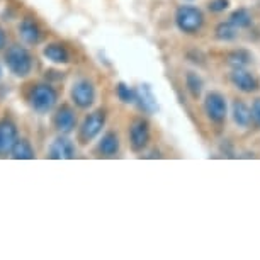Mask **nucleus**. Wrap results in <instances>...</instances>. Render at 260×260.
Returning <instances> with one entry per match:
<instances>
[{
    "label": "nucleus",
    "mask_w": 260,
    "mask_h": 260,
    "mask_svg": "<svg viewBox=\"0 0 260 260\" xmlns=\"http://www.w3.org/2000/svg\"><path fill=\"white\" fill-rule=\"evenodd\" d=\"M204 111L213 122H223L226 119V99L219 92H209L204 99Z\"/></svg>",
    "instance_id": "6"
},
{
    "label": "nucleus",
    "mask_w": 260,
    "mask_h": 260,
    "mask_svg": "<svg viewBox=\"0 0 260 260\" xmlns=\"http://www.w3.org/2000/svg\"><path fill=\"white\" fill-rule=\"evenodd\" d=\"M136 101H138L140 107L143 109L145 112H148V114H151V112L156 111V99L153 95V92H151L150 85L148 83H143V85H140L138 89H136Z\"/></svg>",
    "instance_id": "15"
},
{
    "label": "nucleus",
    "mask_w": 260,
    "mask_h": 260,
    "mask_svg": "<svg viewBox=\"0 0 260 260\" xmlns=\"http://www.w3.org/2000/svg\"><path fill=\"white\" fill-rule=\"evenodd\" d=\"M175 24L185 34H196L204 24V14L194 6H180L175 12Z\"/></svg>",
    "instance_id": "3"
},
{
    "label": "nucleus",
    "mask_w": 260,
    "mask_h": 260,
    "mask_svg": "<svg viewBox=\"0 0 260 260\" xmlns=\"http://www.w3.org/2000/svg\"><path fill=\"white\" fill-rule=\"evenodd\" d=\"M27 101L34 112H38V114H48V112L55 109L58 102V92L51 85H48V83H38L29 92Z\"/></svg>",
    "instance_id": "2"
},
{
    "label": "nucleus",
    "mask_w": 260,
    "mask_h": 260,
    "mask_svg": "<svg viewBox=\"0 0 260 260\" xmlns=\"http://www.w3.org/2000/svg\"><path fill=\"white\" fill-rule=\"evenodd\" d=\"M119 136L114 131H109L101 138L99 145H97V153L101 156H106V158H111V156H116L119 153Z\"/></svg>",
    "instance_id": "13"
},
{
    "label": "nucleus",
    "mask_w": 260,
    "mask_h": 260,
    "mask_svg": "<svg viewBox=\"0 0 260 260\" xmlns=\"http://www.w3.org/2000/svg\"><path fill=\"white\" fill-rule=\"evenodd\" d=\"M250 61H252V55L245 50H237L228 55V63L233 68H245Z\"/></svg>",
    "instance_id": "20"
},
{
    "label": "nucleus",
    "mask_w": 260,
    "mask_h": 260,
    "mask_svg": "<svg viewBox=\"0 0 260 260\" xmlns=\"http://www.w3.org/2000/svg\"><path fill=\"white\" fill-rule=\"evenodd\" d=\"M73 104L80 109H89L95 102V87L89 78H78L73 82L70 90Z\"/></svg>",
    "instance_id": "5"
},
{
    "label": "nucleus",
    "mask_w": 260,
    "mask_h": 260,
    "mask_svg": "<svg viewBox=\"0 0 260 260\" xmlns=\"http://www.w3.org/2000/svg\"><path fill=\"white\" fill-rule=\"evenodd\" d=\"M214 32H216V38L221 39V41H233V39L237 38L238 29L228 21V22H219L218 26H216Z\"/></svg>",
    "instance_id": "19"
},
{
    "label": "nucleus",
    "mask_w": 260,
    "mask_h": 260,
    "mask_svg": "<svg viewBox=\"0 0 260 260\" xmlns=\"http://www.w3.org/2000/svg\"><path fill=\"white\" fill-rule=\"evenodd\" d=\"M6 45H7V34L2 27H0V51L6 48Z\"/></svg>",
    "instance_id": "25"
},
{
    "label": "nucleus",
    "mask_w": 260,
    "mask_h": 260,
    "mask_svg": "<svg viewBox=\"0 0 260 260\" xmlns=\"http://www.w3.org/2000/svg\"><path fill=\"white\" fill-rule=\"evenodd\" d=\"M150 141V126L145 119H135L129 127V145L133 151H143Z\"/></svg>",
    "instance_id": "8"
},
{
    "label": "nucleus",
    "mask_w": 260,
    "mask_h": 260,
    "mask_svg": "<svg viewBox=\"0 0 260 260\" xmlns=\"http://www.w3.org/2000/svg\"><path fill=\"white\" fill-rule=\"evenodd\" d=\"M17 31H19V38H21L26 45H38V43L41 41V29H39L36 21L31 17L22 19Z\"/></svg>",
    "instance_id": "12"
},
{
    "label": "nucleus",
    "mask_w": 260,
    "mask_h": 260,
    "mask_svg": "<svg viewBox=\"0 0 260 260\" xmlns=\"http://www.w3.org/2000/svg\"><path fill=\"white\" fill-rule=\"evenodd\" d=\"M0 77H2V67H0Z\"/></svg>",
    "instance_id": "26"
},
{
    "label": "nucleus",
    "mask_w": 260,
    "mask_h": 260,
    "mask_svg": "<svg viewBox=\"0 0 260 260\" xmlns=\"http://www.w3.org/2000/svg\"><path fill=\"white\" fill-rule=\"evenodd\" d=\"M116 95H117V99L121 102H124V104H133V102H136V90L131 89L129 85H126L124 82L116 85Z\"/></svg>",
    "instance_id": "22"
},
{
    "label": "nucleus",
    "mask_w": 260,
    "mask_h": 260,
    "mask_svg": "<svg viewBox=\"0 0 260 260\" xmlns=\"http://www.w3.org/2000/svg\"><path fill=\"white\" fill-rule=\"evenodd\" d=\"M233 121L237 122L240 127H248L250 122H252V114H250L248 106L242 101H235L233 102Z\"/></svg>",
    "instance_id": "17"
},
{
    "label": "nucleus",
    "mask_w": 260,
    "mask_h": 260,
    "mask_svg": "<svg viewBox=\"0 0 260 260\" xmlns=\"http://www.w3.org/2000/svg\"><path fill=\"white\" fill-rule=\"evenodd\" d=\"M209 11L211 12H223V11H226V9L230 7V0H211L209 2Z\"/></svg>",
    "instance_id": "23"
},
{
    "label": "nucleus",
    "mask_w": 260,
    "mask_h": 260,
    "mask_svg": "<svg viewBox=\"0 0 260 260\" xmlns=\"http://www.w3.org/2000/svg\"><path fill=\"white\" fill-rule=\"evenodd\" d=\"M230 22L233 24L237 29H245L252 26V14L247 9H237V11L232 12L230 16Z\"/></svg>",
    "instance_id": "18"
},
{
    "label": "nucleus",
    "mask_w": 260,
    "mask_h": 260,
    "mask_svg": "<svg viewBox=\"0 0 260 260\" xmlns=\"http://www.w3.org/2000/svg\"><path fill=\"white\" fill-rule=\"evenodd\" d=\"M43 55L48 61L56 63V65H65L70 61V51L67 50V46H63L61 43H50L45 46Z\"/></svg>",
    "instance_id": "14"
},
{
    "label": "nucleus",
    "mask_w": 260,
    "mask_h": 260,
    "mask_svg": "<svg viewBox=\"0 0 260 260\" xmlns=\"http://www.w3.org/2000/svg\"><path fill=\"white\" fill-rule=\"evenodd\" d=\"M4 61L9 68V72L16 77H27L32 72L34 60L32 55L27 51V48H24L21 45H12L11 48H7L6 55H4Z\"/></svg>",
    "instance_id": "1"
},
{
    "label": "nucleus",
    "mask_w": 260,
    "mask_h": 260,
    "mask_svg": "<svg viewBox=\"0 0 260 260\" xmlns=\"http://www.w3.org/2000/svg\"><path fill=\"white\" fill-rule=\"evenodd\" d=\"M250 114H252V121L260 127V97H258V99H255V101H253L252 111H250Z\"/></svg>",
    "instance_id": "24"
},
{
    "label": "nucleus",
    "mask_w": 260,
    "mask_h": 260,
    "mask_svg": "<svg viewBox=\"0 0 260 260\" xmlns=\"http://www.w3.org/2000/svg\"><path fill=\"white\" fill-rule=\"evenodd\" d=\"M53 126L60 135H70L77 127V112L72 106L63 104L56 109L53 117Z\"/></svg>",
    "instance_id": "7"
},
{
    "label": "nucleus",
    "mask_w": 260,
    "mask_h": 260,
    "mask_svg": "<svg viewBox=\"0 0 260 260\" xmlns=\"http://www.w3.org/2000/svg\"><path fill=\"white\" fill-rule=\"evenodd\" d=\"M11 156L16 160H32L36 158V151H34L31 141L26 138H17L12 146Z\"/></svg>",
    "instance_id": "16"
},
{
    "label": "nucleus",
    "mask_w": 260,
    "mask_h": 260,
    "mask_svg": "<svg viewBox=\"0 0 260 260\" xmlns=\"http://www.w3.org/2000/svg\"><path fill=\"white\" fill-rule=\"evenodd\" d=\"M185 85H187V90L192 94V97H199L203 92V78L196 72H189L185 75Z\"/></svg>",
    "instance_id": "21"
},
{
    "label": "nucleus",
    "mask_w": 260,
    "mask_h": 260,
    "mask_svg": "<svg viewBox=\"0 0 260 260\" xmlns=\"http://www.w3.org/2000/svg\"><path fill=\"white\" fill-rule=\"evenodd\" d=\"M75 155H77L75 143L67 135H60L58 138H55L53 143L50 145V148H48V156L55 160H70L75 158Z\"/></svg>",
    "instance_id": "9"
},
{
    "label": "nucleus",
    "mask_w": 260,
    "mask_h": 260,
    "mask_svg": "<svg viewBox=\"0 0 260 260\" xmlns=\"http://www.w3.org/2000/svg\"><path fill=\"white\" fill-rule=\"evenodd\" d=\"M104 126H106V111L97 109L94 112H90L83 119L80 129H78V140H80V143L87 145L92 140H95L102 133V127Z\"/></svg>",
    "instance_id": "4"
},
{
    "label": "nucleus",
    "mask_w": 260,
    "mask_h": 260,
    "mask_svg": "<svg viewBox=\"0 0 260 260\" xmlns=\"http://www.w3.org/2000/svg\"><path fill=\"white\" fill-rule=\"evenodd\" d=\"M17 138V126L14 124V121L7 119V117L0 119V158L11 155Z\"/></svg>",
    "instance_id": "10"
},
{
    "label": "nucleus",
    "mask_w": 260,
    "mask_h": 260,
    "mask_svg": "<svg viewBox=\"0 0 260 260\" xmlns=\"http://www.w3.org/2000/svg\"><path fill=\"white\" fill-rule=\"evenodd\" d=\"M230 80H232V83L238 90L245 92V94H250V92L257 90V87H258L257 78L248 70H245V68H233L232 75H230Z\"/></svg>",
    "instance_id": "11"
}]
</instances>
